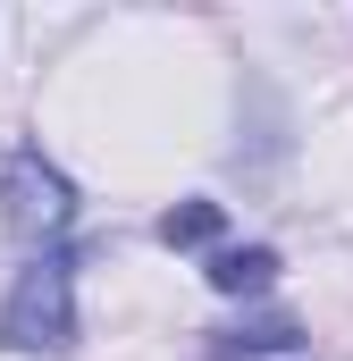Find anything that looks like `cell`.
Listing matches in <instances>:
<instances>
[{
	"label": "cell",
	"mask_w": 353,
	"mask_h": 361,
	"mask_svg": "<svg viewBox=\"0 0 353 361\" xmlns=\"http://www.w3.org/2000/svg\"><path fill=\"white\" fill-rule=\"evenodd\" d=\"M0 345L8 353H68L76 345V261L59 244L17 269L8 302H0Z\"/></svg>",
	"instance_id": "obj_1"
},
{
	"label": "cell",
	"mask_w": 353,
	"mask_h": 361,
	"mask_svg": "<svg viewBox=\"0 0 353 361\" xmlns=\"http://www.w3.org/2000/svg\"><path fill=\"white\" fill-rule=\"evenodd\" d=\"M0 227H8L17 244L51 252V244L76 227V177H68L59 160H42L34 143L8 152V160H0Z\"/></svg>",
	"instance_id": "obj_2"
},
{
	"label": "cell",
	"mask_w": 353,
	"mask_h": 361,
	"mask_svg": "<svg viewBox=\"0 0 353 361\" xmlns=\"http://www.w3.org/2000/svg\"><path fill=\"white\" fill-rule=\"evenodd\" d=\"M269 277H277V252H269V244H244V252H210V286H219V294H261Z\"/></svg>",
	"instance_id": "obj_3"
},
{
	"label": "cell",
	"mask_w": 353,
	"mask_h": 361,
	"mask_svg": "<svg viewBox=\"0 0 353 361\" xmlns=\"http://www.w3.org/2000/svg\"><path fill=\"white\" fill-rule=\"evenodd\" d=\"M160 235H169V244H210V235H219V202H185V210H169Z\"/></svg>",
	"instance_id": "obj_4"
}]
</instances>
